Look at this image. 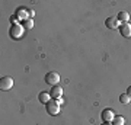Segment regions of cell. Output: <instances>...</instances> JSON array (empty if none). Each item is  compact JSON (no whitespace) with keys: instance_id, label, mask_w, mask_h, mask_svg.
<instances>
[{"instance_id":"obj_1","label":"cell","mask_w":131,"mask_h":125,"mask_svg":"<svg viewBox=\"0 0 131 125\" xmlns=\"http://www.w3.org/2000/svg\"><path fill=\"white\" fill-rule=\"evenodd\" d=\"M45 109H47V112L52 116L58 115V113H60V102L56 100V99H51V100L45 105Z\"/></svg>"},{"instance_id":"obj_2","label":"cell","mask_w":131,"mask_h":125,"mask_svg":"<svg viewBox=\"0 0 131 125\" xmlns=\"http://www.w3.org/2000/svg\"><path fill=\"white\" fill-rule=\"evenodd\" d=\"M60 74L56 73V71H50V73L45 74V83L50 84V86H57L60 83Z\"/></svg>"},{"instance_id":"obj_3","label":"cell","mask_w":131,"mask_h":125,"mask_svg":"<svg viewBox=\"0 0 131 125\" xmlns=\"http://www.w3.org/2000/svg\"><path fill=\"white\" fill-rule=\"evenodd\" d=\"M12 87H13V79L9 77V76L2 77V80H0V90L6 92V90H10Z\"/></svg>"},{"instance_id":"obj_4","label":"cell","mask_w":131,"mask_h":125,"mask_svg":"<svg viewBox=\"0 0 131 125\" xmlns=\"http://www.w3.org/2000/svg\"><path fill=\"white\" fill-rule=\"evenodd\" d=\"M22 33H24V26H20V25H12V28H10V37L15 38V39H18V38L22 37Z\"/></svg>"},{"instance_id":"obj_5","label":"cell","mask_w":131,"mask_h":125,"mask_svg":"<svg viewBox=\"0 0 131 125\" xmlns=\"http://www.w3.org/2000/svg\"><path fill=\"white\" fill-rule=\"evenodd\" d=\"M119 20H118L117 16H109V18L105 20V25H106V28L109 29H118L119 28Z\"/></svg>"},{"instance_id":"obj_6","label":"cell","mask_w":131,"mask_h":125,"mask_svg":"<svg viewBox=\"0 0 131 125\" xmlns=\"http://www.w3.org/2000/svg\"><path fill=\"white\" fill-rule=\"evenodd\" d=\"M119 33L124 38H131V25L130 23H124L119 26Z\"/></svg>"},{"instance_id":"obj_7","label":"cell","mask_w":131,"mask_h":125,"mask_svg":"<svg viewBox=\"0 0 131 125\" xmlns=\"http://www.w3.org/2000/svg\"><path fill=\"white\" fill-rule=\"evenodd\" d=\"M16 16H18L19 19H22V20L31 19V16H29V10L26 9V7H19V9L16 10Z\"/></svg>"},{"instance_id":"obj_8","label":"cell","mask_w":131,"mask_h":125,"mask_svg":"<svg viewBox=\"0 0 131 125\" xmlns=\"http://www.w3.org/2000/svg\"><path fill=\"white\" fill-rule=\"evenodd\" d=\"M101 116H102L103 122H111L115 115H114L112 109H108V108H106V109H103V111H102V115H101Z\"/></svg>"},{"instance_id":"obj_9","label":"cell","mask_w":131,"mask_h":125,"mask_svg":"<svg viewBox=\"0 0 131 125\" xmlns=\"http://www.w3.org/2000/svg\"><path fill=\"white\" fill-rule=\"evenodd\" d=\"M50 95H51L52 99H58V97H61L63 96V89H61V86H58V84H57V86H52Z\"/></svg>"},{"instance_id":"obj_10","label":"cell","mask_w":131,"mask_h":125,"mask_svg":"<svg viewBox=\"0 0 131 125\" xmlns=\"http://www.w3.org/2000/svg\"><path fill=\"white\" fill-rule=\"evenodd\" d=\"M38 100L47 105V103L50 102V100H51V95H50L48 92H41L39 95H38Z\"/></svg>"},{"instance_id":"obj_11","label":"cell","mask_w":131,"mask_h":125,"mask_svg":"<svg viewBox=\"0 0 131 125\" xmlns=\"http://www.w3.org/2000/svg\"><path fill=\"white\" fill-rule=\"evenodd\" d=\"M118 20L121 22V25H124V23H128V20H130V15L127 13V12H119V15L117 16Z\"/></svg>"},{"instance_id":"obj_12","label":"cell","mask_w":131,"mask_h":125,"mask_svg":"<svg viewBox=\"0 0 131 125\" xmlns=\"http://www.w3.org/2000/svg\"><path fill=\"white\" fill-rule=\"evenodd\" d=\"M131 97L127 95V93H122V95H119V102L122 103V105H127V103H130Z\"/></svg>"},{"instance_id":"obj_13","label":"cell","mask_w":131,"mask_h":125,"mask_svg":"<svg viewBox=\"0 0 131 125\" xmlns=\"http://www.w3.org/2000/svg\"><path fill=\"white\" fill-rule=\"evenodd\" d=\"M124 124H125V119L122 116H114L112 125H124Z\"/></svg>"},{"instance_id":"obj_14","label":"cell","mask_w":131,"mask_h":125,"mask_svg":"<svg viewBox=\"0 0 131 125\" xmlns=\"http://www.w3.org/2000/svg\"><path fill=\"white\" fill-rule=\"evenodd\" d=\"M25 29H32L34 28V20L32 19H26V20H24V25H22Z\"/></svg>"},{"instance_id":"obj_15","label":"cell","mask_w":131,"mask_h":125,"mask_svg":"<svg viewBox=\"0 0 131 125\" xmlns=\"http://www.w3.org/2000/svg\"><path fill=\"white\" fill-rule=\"evenodd\" d=\"M18 20H19V18L16 15H12V16H10V22L13 23V25H18Z\"/></svg>"},{"instance_id":"obj_16","label":"cell","mask_w":131,"mask_h":125,"mask_svg":"<svg viewBox=\"0 0 131 125\" xmlns=\"http://www.w3.org/2000/svg\"><path fill=\"white\" fill-rule=\"evenodd\" d=\"M127 95H128V96L131 97V86H130V87H128V89H127Z\"/></svg>"},{"instance_id":"obj_17","label":"cell","mask_w":131,"mask_h":125,"mask_svg":"<svg viewBox=\"0 0 131 125\" xmlns=\"http://www.w3.org/2000/svg\"><path fill=\"white\" fill-rule=\"evenodd\" d=\"M101 125H112L111 122H103V124H101Z\"/></svg>"}]
</instances>
